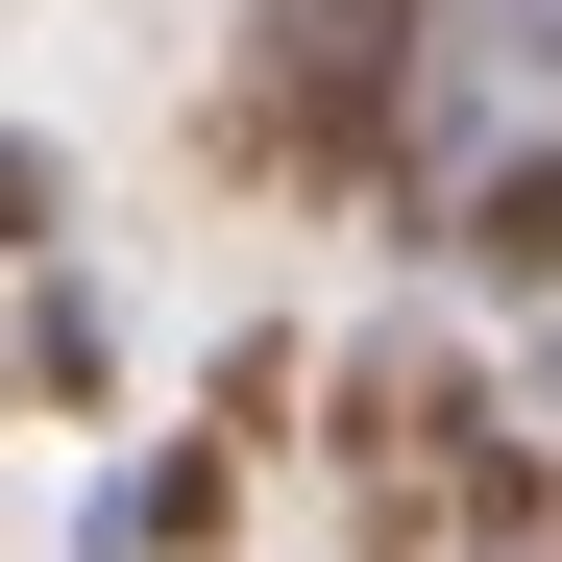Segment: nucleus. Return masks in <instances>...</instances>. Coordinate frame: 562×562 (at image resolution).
Segmentation results:
<instances>
[{
    "mask_svg": "<svg viewBox=\"0 0 562 562\" xmlns=\"http://www.w3.org/2000/svg\"><path fill=\"white\" fill-rule=\"evenodd\" d=\"M0 269H74V147L0 123Z\"/></svg>",
    "mask_w": 562,
    "mask_h": 562,
    "instance_id": "obj_5",
    "label": "nucleus"
},
{
    "mask_svg": "<svg viewBox=\"0 0 562 562\" xmlns=\"http://www.w3.org/2000/svg\"><path fill=\"white\" fill-rule=\"evenodd\" d=\"M490 74H514V99L562 123V0H490Z\"/></svg>",
    "mask_w": 562,
    "mask_h": 562,
    "instance_id": "obj_6",
    "label": "nucleus"
},
{
    "mask_svg": "<svg viewBox=\"0 0 562 562\" xmlns=\"http://www.w3.org/2000/svg\"><path fill=\"white\" fill-rule=\"evenodd\" d=\"M294 416H318V342H294V318H245V342L196 367V440H245V464H269Z\"/></svg>",
    "mask_w": 562,
    "mask_h": 562,
    "instance_id": "obj_4",
    "label": "nucleus"
},
{
    "mask_svg": "<svg viewBox=\"0 0 562 562\" xmlns=\"http://www.w3.org/2000/svg\"><path fill=\"white\" fill-rule=\"evenodd\" d=\"M0 392L74 416V440L123 416V318H99V269H0Z\"/></svg>",
    "mask_w": 562,
    "mask_h": 562,
    "instance_id": "obj_2",
    "label": "nucleus"
},
{
    "mask_svg": "<svg viewBox=\"0 0 562 562\" xmlns=\"http://www.w3.org/2000/svg\"><path fill=\"white\" fill-rule=\"evenodd\" d=\"M221 538H245V440H147L99 490V562H221Z\"/></svg>",
    "mask_w": 562,
    "mask_h": 562,
    "instance_id": "obj_3",
    "label": "nucleus"
},
{
    "mask_svg": "<svg viewBox=\"0 0 562 562\" xmlns=\"http://www.w3.org/2000/svg\"><path fill=\"white\" fill-rule=\"evenodd\" d=\"M416 269H464V294H562V123H490V171H464V196H440V245Z\"/></svg>",
    "mask_w": 562,
    "mask_h": 562,
    "instance_id": "obj_1",
    "label": "nucleus"
}]
</instances>
